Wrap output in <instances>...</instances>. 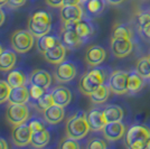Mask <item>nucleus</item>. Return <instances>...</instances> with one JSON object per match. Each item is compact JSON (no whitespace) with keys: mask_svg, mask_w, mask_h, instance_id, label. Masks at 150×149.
Masks as SVG:
<instances>
[{"mask_svg":"<svg viewBox=\"0 0 150 149\" xmlns=\"http://www.w3.org/2000/svg\"><path fill=\"white\" fill-rule=\"evenodd\" d=\"M2 50H2V46L0 45V54H1V52H2Z\"/></svg>","mask_w":150,"mask_h":149,"instance_id":"nucleus-49","label":"nucleus"},{"mask_svg":"<svg viewBox=\"0 0 150 149\" xmlns=\"http://www.w3.org/2000/svg\"><path fill=\"white\" fill-rule=\"evenodd\" d=\"M50 140V131L47 129H43V130L33 132L31 135L30 145L35 148H43L45 146H47Z\"/></svg>","mask_w":150,"mask_h":149,"instance_id":"nucleus-26","label":"nucleus"},{"mask_svg":"<svg viewBox=\"0 0 150 149\" xmlns=\"http://www.w3.org/2000/svg\"><path fill=\"white\" fill-rule=\"evenodd\" d=\"M52 96L54 100V104L61 106H67L72 100L71 90L65 87H56L52 90Z\"/></svg>","mask_w":150,"mask_h":149,"instance_id":"nucleus-20","label":"nucleus"},{"mask_svg":"<svg viewBox=\"0 0 150 149\" xmlns=\"http://www.w3.org/2000/svg\"><path fill=\"white\" fill-rule=\"evenodd\" d=\"M74 29L77 33V35L83 39L86 40L90 37H92L95 33V27L93 23L88 18H83L74 24Z\"/></svg>","mask_w":150,"mask_h":149,"instance_id":"nucleus-19","label":"nucleus"},{"mask_svg":"<svg viewBox=\"0 0 150 149\" xmlns=\"http://www.w3.org/2000/svg\"><path fill=\"white\" fill-rule=\"evenodd\" d=\"M136 71H137L141 76H144V79H149L150 77V62L148 56L147 57H141L140 60H138L136 64Z\"/></svg>","mask_w":150,"mask_h":149,"instance_id":"nucleus-30","label":"nucleus"},{"mask_svg":"<svg viewBox=\"0 0 150 149\" xmlns=\"http://www.w3.org/2000/svg\"><path fill=\"white\" fill-rule=\"evenodd\" d=\"M106 1H108V4H110V5H112V6H118V5L122 4L125 0H106Z\"/></svg>","mask_w":150,"mask_h":149,"instance_id":"nucleus-43","label":"nucleus"},{"mask_svg":"<svg viewBox=\"0 0 150 149\" xmlns=\"http://www.w3.org/2000/svg\"><path fill=\"white\" fill-rule=\"evenodd\" d=\"M27 0H8V6L13 9H17V8H20L23 7L26 4Z\"/></svg>","mask_w":150,"mask_h":149,"instance_id":"nucleus-39","label":"nucleus"},{"mask_svg":"<svg viewBox=\"0 0 150 149\" xmlns=\"http://www.w3.org/2000/svg\"><path fill=\"white\" fill-rule=\"evenodd\" d=\"M81 0H64L63 6H75V5H81Z\"/></svg>","mask_w":150,"mask_h":149,"instance_id":"nucleus-42","label":"nucleus"},{"mask_svg":"<svg viewBox=\"0 0 150 149\" xmlns=\"http://www.w3.org/2000/svg\"><path fill=\"white\" fill-rule=\"evenodd\" d=\"M58 147L61 149H80V143L79 141L74 139V138H69V137H66L64 138L61 143L58 145Z\"/></svg>","mask_w":150,"mask_h":149,"instance_id":"nucleus-35","label":"nucleus"},{"mask_svg":"<svg viewBox=\"0 0 150 149\" xmlns=\"http://www.w3.org/2000/svg\"><path fill=\"white\" fill-rule=\"evenodd\" d=\"M148 58H149V62H150V55H149V56H148Z\"/></svg>","mask_w":150,"mask_h":149,"instance_id":"nucleus-50","label":"nucleus"},{"mask_svg":"<svg viewBox=\"0 0 150 149\" xmlns=\"http://www.w3.org/2000/svg\"><path fill=\"white\" fill-rule=\"evenodd\" d=\"M146 148L150 149V138L148 139V141H147V143H146Z\"/></svg>","mask_w":150,"mask_h":149,"instance_id":"nucleus-47","label":"nucleus"},{"mask_svg":"<svg viewBox=\"0 0 150 149\" xmlns=\"http://www.w3.org/2000/svg\"><path fill=\"white\" fill-rule=\"evenodd\" d=\"M110 92H111V90H110L109 84L103 83L102 85H100L94 91L93 93L90 94V99H91V101L93 102L94 104H102L109 99Z\"/></svg>","mask_w":150,"mask_h":149,"instance_id":"nucleus-25","label":"nucleus"},{"mask_svg":"<svg viewBox=\"0 0 150 149\" xmlns=\"http://www.w3.org/2000/svg\"><path fill=\"white\" fill-rule=\"evenodd\" d=\"M52 25H42V24H37L35 21H33L29 19L28 21V29L30 31V33L35 36V37H42L46 34H48L50 31Z\"/></svg>","mask_w":150,"mask_h":149,"instance_id":"nucleus-29","label":"nucleus"},{"mask_svg":"<svg viewBox=\"0 0 150 149\" xmlns=\"http://www.w3.org/2000/svg\"><path fill=\"white\" fill-rule=\"evenodd\" d=\"M77 74V68L75 63L72 61H63L62 63L57 64V67L54 72V77L59 83H67L74 80Z\"/></svg>","mask_w":150,"mask_h":149,"instance_id":"nucleus-7","label":"nucleus"},{"mask_svg":"<svg viewBox=\"0 0 150 149\" xmlns=\"http://www.w3.org/2000/svg\"><path fill=\"white\" fill-rule=\"evenodd\" d=\"M30 99L29 87L23 85V87H11V91L9 94L8 101L9 103H16V104H27Z\"/></svg>","mask_w":150,"mask_h":149,"instance_id":"nucleus-17","label":"nucleus"},{"mask_svg":"<svg viewBox=\"0 0 150 149\" xmlns=\"http://www.w3.org/2000/svg\"><path fill=\"white\" fill-rule=\"evenodd\" d=\"M150 138V127L147 124H134L125 132V143L130 149H144Z\"/></svg>","mask_w":150,"mask_h":149,"instance_id":"nucleus-1","label":"nucleus"},{"mask_svg":"<svg viewBox=\"0 0 150 149\" xmlns=\"http://www.w3.org/2000/svg\"><path fill=\"white\" fill-rule=\"evenodd\" d=\"M61 42L67 50H75L83 44L82 39L74 29V25H63L61 33Z\"/></svg>","mask_w":150,"mask_h":149,"instance_id":"nucleus-10","label":"nucleus"},{"mask_svg":"<svg viewBox=\"0 0 150 149\" xmlns=\"http://www.w3.org/2000/svg\"><path fill=\"white\" fill-rule=\"evenodd\" d=\"M61 20L63 25H74L76 21L81 20L84 16L83 8L80 5L61 7Z\"/></svg>","mask_w":150,"mask_h":149,"instance_id":"nucleus-11","label":"nucleus"},{"mask_svg":"<svg viewBox=\"0 0 150 149\" xmlns=\"http://www.w3.org/2000/svg\"><path fill=\"white\" fill-rule=\"evenodd\" d=\"M29 19L42 25H52V16L45 10H38L34 13Z\"/></svg>","mask_w":150,"mask_h":149,"instance_id":"nucleus-32","label":"nucleus"},{"mask_svg":"<svg viewBox=\"0 0 150 149\" xmlns=\"http://www.w3.org/2000/svg\"><path fill=\"white\" fill-rule=\"evenodd\" d=\"M109 87L111 92L117 95L127 94L128 92V72L125 71H114L110 75Z\"/></svg>","mask_w":150,"mask_h":149,"instance_id":"nucleus-6","label":"nucleus"},{"mask_svg":"<svg viewBox=\"0 0 150 149\" xmlns=\"http://www.w3.org/2000/svg\"><path fill=\"white\" fill-rule=\"evenodd\" d=\"M45 121L48 124H57L62 122L65 117V111L64 106L53 104L52 106L47 108L45 111H43Z\"/></svg>","mask_w":150,"mask_h":149,"instance_id":"nucleus-18","label":"nucleus"},{"mask_svg":"<svg viewBox=\"0 0 150 149\" xmlns=\"http://www.w3.org/2000/svg\"><path fill=\"white\" fill-rule=\"evenodd\" d=\"M45 91L46 90H44V89H42V87H37V85H31L30 87H29V93H30V98L33 100H38L43 94L45 93Z\"/></svg>","mask_w":150,"mask_h":149,"instance_id":"nucleus-38","label":"nucleus"},{"mask_svg":"<svg viewBox=\"0 0 150 149\" xmlns=\"http://www.w3.org/2000/svg\"><path fill=\"white\" fill-rule=\"evenodd\" d=\"M8 147H9V146H8V143H7L6 140L0 137V149H7Z\"/></svg>","mask_w":150,"mask_h":149,"instance_id":"nucleus-44","label":"nucleus"},{"mask_svg":"<svg viewBox=\"0 0 150 149\" xmlns=\"http://www.w3.org/2000/svg\"><path fill=\"white\" fill-rule=\"evenodd\" d=\"M112 37H125L132 39V31L131 28L125 24H117L113 27Z\"/></svg>","mask_w":150,"mask_h":149,"instance_id":"nucleus-31","label":"nucleus"},{"mask_svg":"<svg viewBox=\"0 0 150 149\" xmlns=\"http://www.w3.org/2000/svg\"><path fill=\"white\" fill-rule=\"evenodd\" d=\"M7 82L9 83V85L11 87H17L26 85L28 82V79L21 70H11V71H9V73L7 75Z\"/></svg>","mask_w":150,"mask_h":149,"instance_id":"nucleus-24","label":"nucleus"},{"mask_svg":"<svg viewBox=\"0 0 150 149\" xmlns=\"http://www.w3.org/2000/svg\"><path fill=\"white\" fill-rule=\"evenodd\" d=\"M7 4H8V0H0V7L5 6Z\"/></svg>","mask_w":150,"mask_h":149,"instance_id":"nucleus-46","label":"nucleus"},{"mask_svg":"<svg viewBox=\"0 0 150 149\" xmlns=\"http://www.w3.org/2000/svg\"><path fill=\"white\" fill-rule=\"evenodd\" d=\"M103 137L108 141H118L122 139L125 135V126L121 121L106 122L104 128L102 129Z\"/></svg>","mask_w":150,"mask_h":149,"instance_id":"nucleus-13","label":"nucleus"},{"mask_svg":"<svg viewBox=\"0 0 150 149\" xmlns=\"http://www.w3.org/2000/svg\"><path fill=\"white\" fill-rule=\"evenodd\" d=\"M5 19H6L5 13H4V10H2V9H1V7H0V27H1L2 24L5 23Z\"/></svg>","mask_w":150,"mask_h":149,"instance_id":"nucleus-45","label":"nucleus"},{"mask_svg":"<svg viewBox=\"0 0 150 149\" xmlns=\"http://www.w3.org/2000/svg\"><path fill=\"white\" fill-rule=\"evenodd\" d=\"M106 147L108 145L102 138H91L86 145L88 149H105Z\"/></svg>","mask_w":150,"mask_h":149,"instance_id":"nucleus-36","label":"nucleus"},{"mask_svg":"<svg viewBox=\"0 0 150 149\" xmlns=\"http://www.w3.org/2000/svg\"><path fill=\"white\" fill-rule=\"evenodd\" d=\"M90 131L91 129L88 126L85 112H76L66 122V137L81 140L84 137H86Z\"/></svg>","mask_w":150,"mask_h":149,"instance_id":"nucleus-2","label":"nucleus"},{"mask_svg":"<svg viewBox=\"0 0 150 149\" xmlns=\"http://www.w3.org/2000/svg\"><path fill=\"white\" fill-rule=\"evenodd\" d=\"M29 119V108L26 104L9 103L6 109V120L11 126L25 123Z\"/></svg>","mask_w":150,"mask_h":149,"instance_id":"nucleus-5","label":"nucleus"},{"mask_svg":"<svg viewBox=\"0 0 150 149\" xmlns=\"http://www.w3.org/2000/svg\"><path fill=\"white\" fill-rule=\"evenodd\" d=\"M86 1H88V0H81V2H82V4H85Z\"/></svg>","mask_w":150,"mask_h":149,"instance_id":"nucleus-48","label":"nucleus"},{"mask_svg":"<svg viewBox=\"0 0 150 149\" xmlns=\"http://www.w3.org/2000/svg\"><path fill=\"white\" fill-rule=\"evenodd\" d=\"M46 123H47V122H45V121H43L42 119H39V118L31 119L30 121L28 122L31 132H36V131L46 129Z\"/></svg>","mask_w":150,"mask_h":149,"instance_id":"nucleus-37","label":"nucleus"},{"mask_svg":"<svg viewBox=\"0 0 150 149\" xmlns=\"http://www.w3.org/2000/svg\"><path fill=\"white\" fill-rule=\"evenodd\" d=\"M61 43V39L55 36V35H52V34H46L44 36L38 38L37 40V48L38 50L43 54L44 52H46L47 50H50L52 47H54L55 45Z\"/></svg>","mask_w":150,"mask_h":149,"instance_id":"nucleus-27","label":"nucleus"},{"mask_svg":"<svg viewBox=\"0 0 150 149\" xmlns=\"http://www.w3.org/2000/svg\"><path fill=\"white\" fill-rule=\"evenodd\" d=\"M17 61L16 53L13 50H5L0 54V71L1 72H9L15 67Z\"/></svg>","mask_w":150,"mask_h":149,"instance_id":"nucleus-21","label":"nucleus"},{"mask_svg":"<svg viewBox=\"0 0 150 149\" xmlns=\"http://www.w3.org/2000/svg\"><path fill=\"white\" fill-rule=\"evenodd\" d=\"M104 117L106 122H114V121H122L123 119V109L119 106H108L103 109Z\"/></svg>","mask_w":150,"mask_h":149,"instance_id":"nucleus-28","label":"nucleus"},{"mask_svg":"<svg viewBox=\"0 0 150 149\" xmlns=\"http://www.w3.org/2000/svg\"><path fill=\"white\" fill-rule=\"evenodd\" d=\"M148 80H149V82H150V77H149V79H148Z\"/></svg>","mask_w":150,"mask_h":149,"instance_id":"nucleus-51","label":"nucleus"},{"mask_svg":"<svg viewBox=\"0 0 150 149\" xmlns=\"http://www.w3.org/2000/svg\"><path fill=\"white\" fill-rule=\"evenodd\" d=\"M31 132L29 124L28 123H21L13 126V131H11V139L15 146L17 147H25L27 145L30 143L31 140Z\"/></svg>","mask_w":150,"mask_h":149,"instance_id":"nucleus-9","label":"nucleus"},{"mask_svg":"<svg viewBox=\"0 0 150 149\" xmlns=\"http://www.w3.org/2000/svg\"><path fill=\"white\" fill-rule=\"evenodd\" d=\"M106 0H88L84 4L85 13L90 17H98L104 11L106 6Z\"/></svg>","mask_w":150,"mask_h":149,"instance_id":"nucleus-22","label":"nucleus"},{"mask_svg":"<svg viewBox=\"0 0 150 149\" xmlns=\"http://www.w3.org/2000/svg\"><path fill=\"white\" fill-rule=\"evenodd\" d=\"M105 82V72L101 68H92L82 75L79 82V89L82 94L90 96L98 87Z\"/></svg>","mask_w":150,"mask_h":149,"instance_id":"nucleus-3","label":"nucleus"},{"mask_svg":"<svg viewBox=\"0 0 150 149\" xmlns=\"http://www.w3.org/2000/svg\"><path fill=\"white\" fill-rule=\"evenodd\" d=\"M45 2L52 8H61L64 4V0H45Z\"/></svg>","mask_w":150,"mask_h":149,"instance_id":"nucleus-40","label":"nucleus"},{"mask_svg":"<svg viewBox=\"0 0 150 149\" xmlns=\"http://www.w3.org/2000/svg\"><path fill=\"white\" fill-rule=\"evenodd\" d=\"M36 106H37L38 110H42V111H45L47 108H50L54 104V100H53V96H52V93H46L45 92L40 98L38 100H36Z\"/></svg>","mask_w":150,"mask_h":149,"instance_id":"nucleus-33","label":"nucleus"},{"mask_svg":"<svg viewBox=\"0 0 150 149\" xmlns=\"http://www.w3.org/2000/svg\"><path fill=\"white\" fill-rule=\"evenodd\" d=\"M10 91H11V87L9 85V83L4 80H0V104L8 101Z\"/></svg>","mask_w":150,"mask_h":149,"instance_id":"nucleus-34","label":"nucleus"},{"mask_svg":"<svg viewBox=\"0 0 150 149\" xmlns=\"http://www.w3.org/2000/svg\"><path fill=\"white\" fill-rule=\"evenodd\" d=\"M111 52L115 57L123 58L131 54L133 50V43L131 38L125 37H112L111 38Z\"/></svg>","mask_w":150,"mask_h":149,"instance_id":"nucleus-8","label":"nucleus"},{"mask_svg":"<svg viewBox=\"0 0 150 149\" xmlns=\"http://www.w3.org/2000/svg\"><path fill=\"white\" fill-rule=\"evenodd\" d=\"M86 119H88V126L91 131H102L106 124V120L104 117V112L100 109H92L86 113Z\"/></svg>","mask_w":150,"mask_h":149,"instance_id":"nucleus-14","label":"nucleus"},{"mask_svg":"<svg viewBox=\"0 0 150 149\" xmlns=\"http://www.w3.org/2000/svg\"><path fill=\"white\" fill-rule=\"evenodd\" d=\"M66 47L63 45L61 42L59 44L55 45L54 47H52L50 50H47L46 52L43 53V56L45 57V60L50 64L57 65L59 63H62L63 61H65V56H66Z\"/></svg>","mask_w":150,"mask_h":149,"instance_id":"nucleus-15","label":"nucleus"},{"mask_svg":"<svg viewBox=\"0 0 150 149\" xmlns=\"http://www.w3.org/2000/svg\"><path fill=\"white\" fill-rule=\"evenodd\" d=\"M10 43L13 50L20 54H25L33 48L35 43V36L29 29H18L13 33Z\"/></svg>","mask_w":150,"mask_h":149,"instance_id":"nucleus-4","label":"nucleus"},{"mask_svg":"<svg viewBox=\"0 0 150 149\" xmlns=\"http://www.w3.org/2000/svg\"><path fill=\"white\" fill-rule=\"evenodd\" d=\"M30 85H37L44 90H47L52 84V75L45 70H34L29 77Z\"/></svg>","mask_w":150,"mask_h":149,"instance_id":"nucleus-16","label":"nucleus"},{"mask_svg":"<svg viewBox=\"0 0 150 149\" xmlns=\"http://www.w3.org/2000/svg\"><path fill=\"white\" fill-rule=\"evenodd\" d=\"M139 28H140V31H141V33H142V35H144V37L147 38V39H150V21L147 23L146 25L139 27Z\"/></svg>","mask_w":150,"mask_h":149,"instance_id":"nucleus-41","label":"nucleus"},{"mask_svg":"<svg viewBox=\"0 0 150 149\" xmlns=\"http://www.w3.org/2000/svg\"><path fill=\"white\" fill-rule=\"evenodd\" d=\"M144 85V77L138 73L137 71L128 73V92L129 93H138L142 90Z\"/></svg>","mask_w":150,"mask_h":149,"instance_id":"nucleus-23","label":"nucleus"},{"mask_svg":"<svg viewBox=\"0 0 150 149\" xmlns=\"http://www.w3.org/2000/svg\"><path fill=\"white\" fill-rule=\"evenodd\" d=\"M106 52L100 45H91L85 50L84 60L88 66L96 67L105 61Z\"/></svg>","mask_w":150,"mask_h":149,"instance_id":"nucleus-12","label":"nucleus"}]
</instances>
